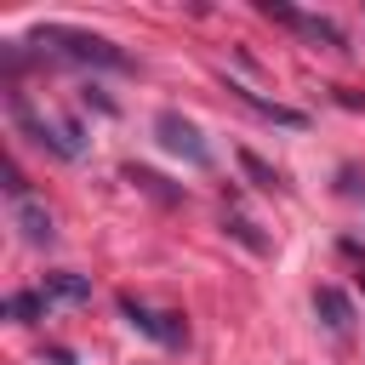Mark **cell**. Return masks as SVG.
<instances>
[{
	"label": "cell",
	"mask_w": 365,
	"mask_h": 365,
	"mask_svg": "<svg viewBox=\"0 0 365 365\" xmlns=\"http://www.w3.org/2000/svg\"><path fill=\"white\" fill-rule=\"evenodd\" d=\"M314 314H319V325L336 331V336L354 331V302H348V291H336V285H319V291H314Z\"/></svg>",
	"instance_id": "7"
},
{
	"label": "cell",
	"mask_w": 365,
	"mask_h": 365,
	"mask_svg": "<svg viewBox=\"0 0 365 365\" xmlns=\"http://www.w3.org/2000/svg\"><path fill=\"white\" fill-rule=\"evenodd\" d=\"M336 251L354 262V279H359V291H365V245H359V240H336Z\"/></svg>",
	"instance_id": "14"
},
{
	"label": "cell",
	"mask_w": 365,
	"mask_h": 365,
	"mask_svg": "<svg viewBox=\"0 0 365 365\" xmlns=\"http://www.w3.org/2000/svg\"><path fill=\"white\" fill-rule=\"evenodd\" d=\"M120 314L143 331V336H154L160 348H188V319L182 314H160V308H148V302H137L131 291L120 297Z\"/></svg>",
	"instance_id": "5"
},
{
	"label": "cell",
	"mask_w": 365,
	"mask_h": 365,
	"mask_svg": "<svg viewBox=\"0 0 365 365\" xmlns=\"http://www.w3.org/2000/svg\"><path fill=\"white\" fill-rule=\"evenodd\" d=\"M240 171H245V177H251V182H257V188H285V177H279V171H274V165H262V160H257V154H251V148H245V154H240Z\"/></svg>",
	"instance_id": "12"
},
{
	"label": "cell",
	"mask_w": 365,
	"mask_h": 365,
	"mask_svg": "<svg viewBox=\"0 0 365 365\" xmlns=\"http://www.w3.org/2000/svg\"><path fill=\"white\" fill-rule=\"evenodd\" d=\"M154 137H160V148H165V154H182V160H188V165H200V171L217 160V154H211V143L200 137V125H194L188 114H177V108H160V114H154Z\"/></svg>",
	"instance_id": "3"
},
{
	"label": "cell",
	"mask_w": 365,
	"mask_h": 365,
	"mask_svg": "<svg viewBox=\"0 0 365 365\" xmlns=\"http://www.w3.org/2000/svg\"><path fill=\"white\" fill-rule=\"evenodd\" d=\"M11 228L23 234V245H51V240H57L51 211H46V200H34V194H17V200H11Z\"/></svg>",
	"instance_id": "6"
},
{
	"label": "cell",
	"mask_w": 365,
	"mask_h": 365,
	"mask_svg": "<svg viewBox=\"0 0 365 365\" xmlns=\"http://www.w3.org/2000/svg\"><path fill=\"white\" fill-rule=\"evenodd\" d=\"M29 46H34V57H63V63H80V68H114V74L137 68L114 40H103L91 29H68V23H40L29 34Z\"/></svg>",
	"instance_id": "1"
},
{
	"label": "cell",
	"mask_w": 365,
	"mask_h": 365,
	"mask_svg": "<svg viewBox=\"0 0 365 365\" xmlns=\"http://www.w3.org/2000/svg\"><path fill=\"white\" fill-rule=\"evenodd\" d=\"M40 291H46L51 308H57V302H91V279H86V274H46Z\"/></svg>",
	"instance_id": "9"
},
{
	"label": "cell",
	"mask_w": 365,
	"mask_h": 365,
	"mask_svg": "<svg viewBox=\"0 0 365 365\" xmlns=\"http://www.w3.org/2000/svg\"><path fill=\"white\" fill-rule=\"evenodd\" d=\"M51 314V302H46V291L34 285V291H11L6 297V319H17V325H34V319H46Z\"/></svg>",
	"instance_id": "10"
},
{
	"label": "cell",
	"mask_w": 365,
	"mask_h": 365,
	"mask_svg": "<svg viewBox=\"0 0 365 365\" xmlns=\"http://www.w3.org/2000/svg\"><path fill=\"white\" fill-rule=\"evenodd\" d=\"M125 182H137L143 194H154V200H165V205H177L182 200V188H171L160 171H148V165H125Z\"/></svg>",
	"instance_id": "11"
},
{
	"label": "cell",
	"mask_w": 365,
	"mask_h": 365,
	"mask_svg": "<svg viewBox=\"0 0 365 365\" xmlns=\"http://www.w3.org/2000/svg\"><path fill=\"white\" fill-rule=\"evenodd\" d=\"M228 91H234L245 108H257L262 120H274V125H291V131H302V125H308V114H302V108H285V103H274V97H257V91H251V86H240V80H228Z\"/></svg>",
	"instance_id": "8"
},
{
	"label": "cell",
	"mask_w": 365,
	"mask_h": 365,
	"mask_svg": "<svg viewBox=\"0 0 365 365\" xmlns=\"http://www.w3.org/2000/svg\"><path fill=\"white\" fill-rule=\"evenodd\" d=\"M257 11H262V17H274V23H285V29H297V34H302V40H314V46L348 51V34H342L331 17H319V11H297V6H285V0H257Z\"/></svg>",
	"instance_id": "4"
},
{
	"label": "cell",
	"mask_w": 365,
	"mask_h": 365,
	"mask_svg": "<svg viewBox=\"0 0 365 365\" xmlns=\"http://www.w3.org/2000/svg\"><path fill=\"white\" fill-rule=\"evenodd\" d=\"M222 222H228V234H234V240H240L245 251H268V240L257 234V222H251V217H240V211H228Z\"/></svg>",
	"instance_id": "13"
},
{
	"label": "cell",
	"mask_w": 365,
	"mask_h": 365,
	"mask_svg": "<svg viewBox=\"0 0 365 365\" xmlns=\"http://www.w3.org/2000/svg\"><path fill=\"white\" fill-rule=\"evenodd\" d=\"M6 103H11V125H17L34 148H46V154H57V160H80V154H86V137H80L74 120H46V114H34V103H29L23 91H6Z\"/></svg>",
	"instance_id": "2"
}]
</instances>
